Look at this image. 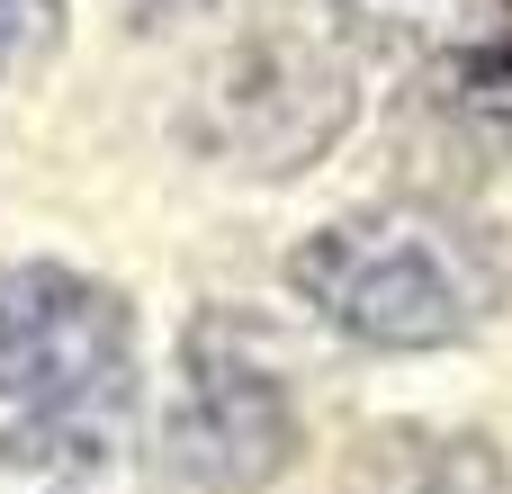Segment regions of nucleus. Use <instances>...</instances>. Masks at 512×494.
Returning <instances> with one entry per match:
<instances>
[{
  "label": "nucleus",
  "mask_w": 512,
  "mask_h": 494,
  "mask_svg": "<svg viewBox=\"0 0 512 494\" xmlns=\"http://www.w3.org/2000/svg\"><path fill=\"white\" fill-rule=\"evenodd\" d=\"M306 450L288 378L252 351L234 315H198L180 342V396L162 423V468L189 494H261Z\"/></svg>",
  "instance_id": "obj_3"
},
{
  "label": "nucleus",
  "mask_w": 512,
  "mask_h": 494,
  "mask_svg": "<svg viewBox=\"0 0 512 494\" xmlns=\"http://www.w3.org/2000/svg\"><path fill=\"white\" fill-rule=\"evenodd\" d=\"M342 494H512V468L486 432H360Z\"/></svg>",
  "instance_id": "obj_5"
},
{
  "label": "nucleus",
  "mask_w": 512,
  "mask_h": 494,
  "mask_svg": "<svg viewBox=\"0 0 512 494\" xmlns=\"http://www.w3.org/2000/svg\"><path fill=\"white\" fill-rule=\"evenodd\" d=\"M288 288L360 351H459L512 306V234L441 198H378L324 216Z\"/></svg>",
  "instance_id": "obj_1"
},
{
  "label": "nucleus",
  "mask_w": 512,
  "mask_h": 494,
  "mask_svg": "<svg viewBox=\"0 0 512 494\" xmlns=\"http://www.w3.org/2000/svg\"><path fill=\"white\" fill-rule=\"evenodd\" d=\"M360 117L351 54L306 36V27H252L180 99V144L234 180H297L315 171Z\"/></svg>",
  "instance_id": "obj_2"
},
{
  "label": "nucleus",
  "mask_w": 512,
  "mask_h": 494,
  "mask_svg": "<svg viewBox=\"0 0 512 494\" xmlns=\"http://www.w3.org/2000/svg\"><path fill=\"white\" fill-rule=\"evenodd\" d=\"M333 18L351 27V45L369 54H405L414 72L468 54L477 36H495L512 18V0H333Z\"/></svg>",
  "instance_id": "obj_6"
},
{
  "label": "nucleus",
  "mask_w": 512,
  "mask_h": 494,
  "mask_svg": "<svg viewBox=\"0 0 512 494\" xmlns=\"http://www.w3.org/2000/svg\"><path fill=\"white\" fill-rule=\"evenodd\" d=\"M126 9H135V18H153V27H162V18H189V9H207V0H126Z\"/></svg>",
  "instance_id": "obj_8"
},
{
  "label": "nucleus",
  "mask_w": 512,
  "mask_h": 494,
  "mask_svg": "<svg viewBox=\"0 0 512 494\" xmlns=\"http://www.w3.org/2000/svg\"><path fill=\"white\" fill-rule=\"evenodd\" d=\"M72 0H0V81H27L63 54Z\"/></svg>",
  "instance_id": "obj_7"
},
{
  "label": "nucleus",
  "mask_w": 512,
  "mask_h": 494,
  "mask_svg": "<svg viewBox=\"0 0 512 494\" xmlns=\"http://www.w3.org/2000/svg\"><path fill=\"white\" fill-rule=\"evenodd\" d=\"M135 306L63 261L0 270V405L18 414H99L126 378Z\"/></svg>",
  "instance_id": "obj_4"
}]
</instances>
